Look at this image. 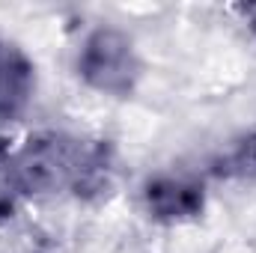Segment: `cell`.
Wrapping results in <instances>:
<instances>
[{"mask_svg": "<svg viewBox=\"0 0 256 253\" xmlns=\"http://www.w3.org/2000/svg\"><path fill=\"white\" fill-rule=\"evenodd\" d=\"M248 15L254 18V27H256V6H250V9H248Z\"/></svg>", "mask_w": 256, "mask_h": 253, "instance_id": "8992f818", "label": "cell"}, {"mask_svg": "<svg viewBox=\"0 0 256 253\" xmlns=\"http://www.w3.org/2000/svg\"><path fill=\"white\" fill-rule=\"evenodd\" d=\"M30 92V63L12 48L0 45V116H15Z\"/></svg>", "mask_w": 256, "mask_h": 253, "instance_id": "3957f363", "label": "cell"}, {"mask_svg": "<svg viewBox=\"0 0 256 253\" xmlns=\"http://www.w3.org/2000/svg\"><path fill=\"white\" fill-rule=\"evenodd\" d=\"M149 206L161 214L179 218V214H191L200 208V190L194 185L176 182V179H164L149 185Z\"/></svg>", "mask_w": 256, "mask_h": 253, "instance_id": "277c9868", "label": "cell"}, {"mask_svg": "<svg viewBox=\"0 0 256 253\" xmlns=\"http://www.w3.org/2000/svg\"><path fill=\"white\" fill-rule=\"evenodd\" d=\"M90 167H92V158L84 155L80 143L68 140V137H57V134L30 140L18 161L21 179L42 190L74 185L86 176Z\"/></svg>", "mask_w": 256, "mask_h": 253, "instance_id": "6da1fadb", "label": "cell"}, {"mask_svg": "<svg viewBox=\"0 0 256 253\" xmlns=\"http://www.w3.org/2000/svg\"><path fill=\"white\" fill-rule=\"evenodd\" d=\"M80 72L84 78L104 90V92H128L137 74L134 48L122 33L116 30H98L86 39L80 54Z\"/></svg>", "mask_w": 256, "mask_h": 253, "instance_id": "7a4b0ae2", "label": "cell"}, {"mask_svg": "<svg viewBox=\"0 0 256 253\" xmlns=\"http://www.w3.org/2000/svg\"><path fill=\"white\" fill-rule=\"evenodd\" d=\"M9 167H12V164H9V161L3 158V152H0V214L12 206V200H9V196H12V194H9V190H12V170H9Z\"/></svg>", "mask_w": 256, "mask_h": 253, "instance_id": "5b68a950", "label": "cell"}]
</instances>
